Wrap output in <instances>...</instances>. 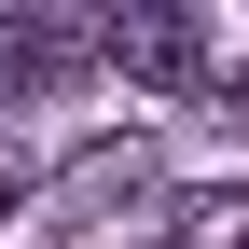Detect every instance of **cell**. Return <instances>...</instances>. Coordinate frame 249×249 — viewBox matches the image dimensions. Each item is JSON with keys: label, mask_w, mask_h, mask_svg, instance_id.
Segmentation results:
<instances>
[{"label": "cell", "mask_w": 249, "mask_h": 249, "mask_svg": "<svg viewBox=\"0 0 249 249\" xmlns=\"http://www.w3.org/2000/svg\"><path fill=\"white\" fill-rule=\"evenodd\" d=\"M97 70L111 83H152V97H208L222 42H208L180 0H111V14H97Z\"/></svg>", "instance_id": "obj_1"}, {"label": "cell", "mask_w": 249, "mask_h": 249, "mask_svg": "<svg viewBox=\"0 0 249 249\" xmlns=\"http://www.w3.org/2000/svg\"><path fill=\"white\" fill-rule=\"evenodd\" d=\"M28 194H42V166H28V152H14V139H0V222H14V208H28Z\"/></svg>", "instance_id": "obj_6"}, {"label": "cell", "mask_w": 249, "mask_h": 249, "mask_svg": "<svg viewBox=\"0 0 249 249\" xmlns=\"http://www.w3.org/2000/svg\"><path fill=\"white\" fill-rule=\"evenodd\" d=\"M152 249H166V235H152Z\"/></svg>", "instance_id": "obj_7"}, {"label": "cell", "mask_w": 249, "mask_h": 249, "mask_svg": "<svg viewBox=\"0 0 249 249\" xmlns=\"http://www.w3.org/2000/svg\"><path fill=\"white\" fill-rule=\"evenodd\" d=\"M208 124H235V139H249V55H222V70H208V97H194Z\"/></svg>", "instance_id": "obj_5"}, {"label": "cell", "mask_w": 249, "mask_h": 249, "mask_svg": "<svg viewBox=\"0 0 249 249\" xmlns=\"http://www.w3.org/2000/svg\"><path fill=\"white\" fill-rule=\"evenodd\" d=\"M55 194H70V208H139L152 194V139H139V124H124V139H83L70 166H55Z\"/></svg>", "instance_id": "obj_3"}, {"label": "cell", "mask_w": 249, "mask_h": 249, "mask_svg": "<svg viewBox=\"0 0 249 249\" xmlns=\"http://www.w3.org/2000/svg\"><path fill=\"white\" fill-rule=\"evenodd\" d=\"M166 249H249V194L222 180V194H180L166 208Z\"/></svg>", "instance_id": "obj_4"}, {"label": "cell", "mask_w": 249, "mask_h": 249, "mask_svg": "<svg viewBox=\"0 0 249 249\" xmlns=\"http://www.w3.org/2000/svg\"><path fill=\"white\" fill-rule=\"evenodd\" d=\"M0 111H14V97H0Z\"/></svg>", "instance_id": "obj_8"}, {"label": "cell", "mask_w": 249, "mask_h": 249, "mask_svg": "<svg viewBox=\"0 0 249 249\" xmlns=\"http://www.w3.org/2000/svg\"><path fill=\"white\" fill-rule=\"evenodd\" d=\"M83 70H97V14H42V0L0 14V97H70Z\"/></svg>", "instance_id": "obj_2"}]
</instances>
